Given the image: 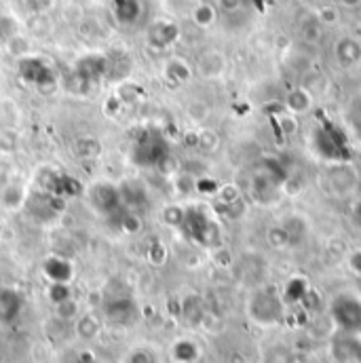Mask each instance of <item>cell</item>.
Returning <instances> with one entry per match:
<instances>
[{
    "label": "cell",
    "instance_id": "cell-29",
    "mask_svg": "<svg viewBox=\"0 0 361 363\" xmlns=\"http://www.w3.org/2000/svg\"><path fill=\"white\" fill-rule=\"evenodd\" d=\"M17 148V140L13 131H0V155H11Z\"/></svg>",
    "mask_w": 361,
    "mask_h": 363
},
{
    "label": "cell",
    "instance_id": "cell-19",
    "mask_svg": "<svg viewBox=\"0 0 361 363\" xmlns=\"http://www.w3.org/2000/svg\"><path fill=\"white\" fill-rule=\"evenodd\" d=\"M77 155L85 161H93L101 155V144L95 138H83L77 142Z\"/></svg>",
    "mask_w": 361,
    "mask_h": 363
},
{
    "label": "cell",
    "instance_id": "cell-25",
    "mask_svg": "<svg viewBox=\"0 0 361 363\" xmlns=\"http://www.w3.org/2000/svg\"><path fill=\"white\" fill-rule=\"evenodd\" d=\"M218 199H220L224 205H235V203H239L241 194H239V188H237L235 184H226V186H222V188L218 190Z\"/></svg>",
    "mask_w": 361,
    "mask_h": 363
},
{
    "label": "cell",
    "instance_id": "cell-17",
    "mask_svg": "<svg viewBox=\"0 0 361 363\" xmlns=\"http://www.w3.org/2000/svg\"><path fill=\"white\" fill-rule=\"evenodd\" d=\"M216 19H218V11H216V6L209 4V2H199V4L194 6V11H192V21H194L199 28H209V26L216 23Z\"/></svg>",
    "mask_w": 361,
    "mask_h": 363
},
{
    "label": "cell",
    "instance_id": "cell-22",
    "mask_svg": "<svg viewBox=\"0 0 361 363\" xmlns=\"http://www.w3.org/2000/svg\"><path fill=\"white\" fill-rule=\"evenodd\" d=\"M47 296H49V300L53 302V306L60 304V302H64V300H68V298H72L70 283H49Z\"/></svg>",
    "mask_w": 361,
    "mask_h": 363
},
{
    "label": "cell",
    "instance_id": "cell-5",
    "mask_svg": "<svg viewBox=\"0 0 361 363\" xmlns=\"http://www.w3.org/2000/svg\"><path fill=\"white\" fill-rule=\"evenodd\" d=\"M311 144H313V150H315L321 159H326V161H330V163L349 161V152H345V148H349V146H347V142L336 133V129H332V127L317 129V131H315V142H311Z\"/></svg>",
    "mask_w": 361,
    "mask_h": 363
},
{
    "label": "cell",
    "instance_id": "cell-35",
    "mask_svg": "<svg viewBox=\"0 0 361 363\" xmlns=\"http://www.w3.org/2000/svg\"><path fill=\"white\" fill-rule=\"evenodd\" d=\"M343 4H347V6H360L361 0H340Z\"/></svg>",
    "mask_w": 361,
    "mask_h": 363
},
{
    "label": "cell",
    "instance_id": "cell-20",
    "mask_svg": "<svg viewBox=\"0 0 361 363\" xmlns=\"http://www.w3.org/2000/svg\"><path fill=\"white\" fill-rule=\"evenodd\" d=\"M167 77L176 83H186L190 79V68L184 60H172L167 64Z\"/></svg>",
    "mask_w": 361,
    "mask_h": 363
},
{
    "label": "cell",
    "instance_id": "cell-2",
    "mask_svg": "<svg viewBox=\"0 0 361 363\" xmlns=\"http://www.w3.org/2000/svg\"><path fill=\"white\" fill-rule=\"evenodd\" d=\"M248 315L254 323L272 328L283 319V300L269 287H260L248 300Z\"/></svg>",
    "mask_w": 361,
    "mask_h": 363
},
{
    "label": "cell",
    "instance_id": "cell-23",
    "mask_svg": "<svg viewBox=\"0 0 361 363\" xmlns=\"http://www.w3.org/2000/svg\"><path fill=\"white\" fill-rule=\"evenodd\" d=\"M163 220H165V224L178 228V226H184V222H186V211L178 205H170L163 209Z\"/></svg>",
    "mask_w": 361,
    "mask_h": 363
},
{
    "label": "cell",
    "instance_id": "cell-1",
    "mask_svg": "<svg viewBox=\"0 0 361 363\" xmlns=\"http://www.w3.org/2000/svg\"><path fill=\"white\" fill-rule=\"evenodd\" d=\"M330 321L345 336H361V296L340 291L330 300Z\"/></svg>",
    "mask_w": 361,
    "mask_h": 363
},
{
    "label": "cell",
    "instance_id": "cell-16",
    "mask_svg": "<svg viewBox=\"0 0 361 363\" xmlns=\"http://www.w3.org/2000/svg\"><path fill=\"white\" fill-rule=\"evenodd\" d=\"M19 123V108L11 99H0V131H13Z\"/></svg>",
    "mask_w": 361,
    "mask_h": 363
},
{
    "label": "cell",
    "instance_id": "cell-14",
    "mask_svg": "<svg viewBox=\"0 0 361 363\" xmlns=\"http://www.w3.org/2000/svg\"><path fill=\"white\" fill-rule=\"evenodd\" d=\"M28 199V190L26 186L17 184V182H9L2 192H0V203L6 207V209H19Z\"/></svg>",
    "mask_w": 361,
    "mask_h": 363
},
{
    "label": "cell",
    "instance_id": "cell-30",
    "mask_svg": "<svg viewBox=\"0 0 361 363\" xmlns=\"http://www.w3.org/2000/svg\"><path fill=\"white\" fill-rule=\"evenodd\" d=\"M317 19H319V23H334V21H338V11L334 6H323V9H319Z\"/></svg>",
    "mask_w": 361,
    "mask_h": 363
},
{
    "label": "cell",
    "instance_id": "cell-28",
    "mask_svg": "<svg viewBox=\"0 0 361 363\" xmlns=\"http://www.w3.org/2000/svg\"><path fill=\"white\" fill-rule=\"evenodd\" d=\"M196 142H199V148H201V150L211 152V150H216V146H218V135H216L213 131H201L199 138H196Z\"/></svg>",
    "mask_w": 361,
    "mask_h": 363
},
{
    "label": "cell",
    "instance_id": "cell-9",
    "mask_svg": "<svg viewBox=\"0 0 361 363\" xmlns=\"http://www.w3.org/2000/svg\"><path fill=\"white\" fill-rule=\"evenodd\" d=\"M336 60L345 68H353L361 64V43L353 36H345L336 43Z\"/></svg>",
    "mask_w": 361,
    "mask_h": 363
},
{
    "label": "cell",
    "instance_id": "cell-6",
    "mask_svg": "<svg viewBox=\"0 0 361 363\" xmlns=\"http://www.w3.org/2000/svg\"><path fill=\"white\" fill-rule=\"evenodd\" d=\"M89 201L91 205L99 211V213H114L121 205V190L118 186L114 184H108V182H99L95 184L89 190Z\"/></svg>",
    "mask_w": 361,
    "mask_h": 363
},
{
    "label": "cell",
    "instance_id": "cell-33",
    "mask_svg": "<svg viewBox=\"0 0 361 363\" xmlns=\"http://www.w3.org/2000/svg\"><path fill=\"white\" fill-rule=\"evenodd\" d=\"M241 4H243V0H220V9H222V11H226V13H235V11H239V9H241Z\"/></svg>",
    "mask_w": 361,
    "mask_h": 363
},
{
    "label": "cell",
    "instance_id": "cell-7",
    "mask_svg": "<svg viewBox=\"0 0 361 363\" xmlns=\"http://www.w3.org/2000/svg\"><path fill=\"white\" fill-rule=\"evenodd\" d=\"M21 308H23V296L13 287L2 285L0 287V323L4 325L13 323L21 315Z\"/></svg>",
    "mask_w": 361,
    "mask_h": 363
},
{
    "label": "cell",
    "instance_id": "cell-31",
    "mask_svg": "<svg viewBox=\"0 0 361 363\" xmlns=\"http://www.w3.org/2000/svg\"><path fill=\"white\" fill-rule=\"evenodd\" d=\"M279 125H281V131H283L285 135H289V133L296 131V116H291V114L287 112L285 116H279Z\"/></svg>",
    "mask_w": 361,
    "mask_h": 363
},
{
    "label": "cell",
    "instance_id": "cell-32",
    "mask_svg": "<svg viewBox=\"0 0 361 363\" xmlns=\"http://www.w3.org/2000/svg\"><path fill=\"white\" fill-rule=\"evenodd\" d=\"M351 222H353V226L361 233V199H357L353 203V207H351Z\"/></svg>",
    "mask_w": 361,
    "mask_h": 363
},
{
    "label": "cell",
    "instance_id": "cell-3",
    "mask_svg": "<svg viewBox=\"0 0 361 363\" xmlns=\"http://www.w3.org/2000/svg\"><path fill=\"white\" fill-rule=\"evenodd\" d=\"M101 308L106 319L116 325H129L138 319V306L129 296V291H121V294L106 291L101 296Z\"/></svg>",
    "mask_w": 361,
    "mask_h": 363
},
{
    "label": "cell",
    "instance_id": "cell-15",
    "mask_svg": "<svg viewBox=\"0 0 361 363\" xmlns=\"http://www.w3.org/2000/svg\"><path fill=\"white\" fill-rule=\"evenodd\" d=\"M53 313H55V317H57L60 321L74 323V321L81 317L83 308H81L79 300H74V298H68V300H64V302L55 304V306H53Z\"/></svg>",
    "mask_w": 361,
    "mask_h": 363
},
{
    "label": "cell",
    "instance_id": "cell-4",
    "mask_svg": "<svg viewBox=\"0 0 361 363\" xmlns=\"http://www.w3.org/2000/svg\"><path fill=\"white\" fill-rule=\"evenodd\" d=\"M360 169L351 163V161H343V163H330V167L326 169V182L328 188L338 194V196H347L353 194L360 186Z\"/></svg>",
    "mask_w": 361,
    "mask_h": 363
},
{
    "label": "cell",
    "instance_id": "cell-10",
    "mask_svg": "<svg viewBox=\"0 0 361 363\" xmlns=\"http://www.w3.org/2000/svg\"><path fill=\"white\" fill-rule=\"evenodd\" d=\"M196 70L205 79H216V77L224 74V70H226V57L220 51H207V53H203L199 57Z\"/></svg>",
    "mask_w": 361,
    "mask_h": 363
},
{
    "label": "cell",
    "instance_id": "cell-13",
    "mask_svg": "<svg viewBox=\"0 0 361 363\" xmlns=\"http://www.w3.org/2000/svg\"><path fill=\"white\" fill-rule=\"evenodd\" d=\"M201 357V349L194 340L180 338L172 345V359L174 363H196Z\"/></svg>",
    "mask_w": 361,
    "mask_h": 363
},
{
    "label": "cell",
    "instance_id": "cell-34",
    "mask_svg": "<svg viewBox=\"0 0 361 363\" xmlns=\"http://www.w3.org/2000/svg\"><path fill=\"white\" fill-rule=\"evenodd\" d=\"M349 262H351V269L361 274V250L360 252H355V254H351Z\"/></svg>",
    "mask_w": 361,
    "mask_h": 363
},
{
    "label": "cell",
    "instance_id": "cell-26",
    "mask_svg": "<svg viewBox=\"0 0 361 363\" xmlns=\"http://www.w3.org/2000/svg\"><path fill=\"white\" fill-rule=\"evenodd\" d=\"M165 260H167V250H165V245H163V243L150 245V250H148V262H150L152 267H163Z\"/></svg>",
    "mask_w": 361,
    "mask_h": 363
},
{
    "label": "cell",
    "instance_id": "cell-8",
    "mask_svg": "<svg viewBox=\"0 0 361 363\" xmlns=\"http://www.w3.org/2000/svg\"><path fill=\"white\" fill-rule=\"evenodd\" d=\"M101 319L95 313H81V317L74 321V334L83 342H93L101 334Z\"/></svg>",
    "mask_w": 361,
    "mask_h": 363
},
{
    "label": "cell",
    "instance_id": "cell-11",
    "mask_svg": "<svg viewBox=\"0 0 361 363\" xmlns=\"http://www.w3.org/2000/svg\"><path fill=\"white\" fill-rule=\"evenodd\" d=\"M43 271H45V277L51 283H70V279H72V267H70V262L64 256L47 258Z\"/></svg>",
    "mask_w": 361,
    "mask_h": 363
},
{
    "label": "cell",
    "instance_id": "cell-12",
    "mask_svg": "<svg viewBox=\"0 0 361 363\" xmlns=\"http://www.w3.org/2000/svg\"><path fill=\"white\" fill-rule=\"evenodd\" d=\"M285 108H287V112L291 116L306 114L313 108V93L309 89H304V87L289 91V95L285 97Z\"/></svg>",
    "mask_w": 361,
    "mask_h": 363
},
{
    "label": "cell",
    "instance_id": "cell-18",
    "mask_svg": "<svg viewBox=\"0 0 361 363\" xmlns=\"http://www.w3.org/2000/svg\"><path fill=\"white\" fill-rule=\"evenodd\" d=\"M176 28L172 23H157L155 28H150V43H155L159 49L170 45L176 38Z\"/></svg>",
    "mask_w": 361,
    "mask_h": 363
},
{
    "label": "cell",
    "instance_id": "cell-21",
    "mask_svg": "<svg viewBox=\"0 0 361 363\" xmlns=\"http://www.w3.org/2000/svg\"><path fill=\"white\" fill-rule=\"evenodd\" d=\"M125 363H159V357L152 349H146V347H138V349H131L125 357Z\"/></svg>",
    "mask_w": 361,
    "mask_h": 363
},
{
    "label": "cell",
    "instance_id": "cell-27",
    "mask_svg": "<svg viewBox=\"0 0 361 363\" xmlns=\"http://www.w3.org/2000/svg\"><path fill=\"white\" fill-rule=\"evenodd\" d=\"M121 228H123L125 235H135V233H140V228H142L140 216H135V213H125L123 220H121Z\"/></svg>",
    "mask_w": 361,
    "mask_h": 363
},
{
    "label": "cell",
    "instance_id": "cell-24",
    "mask_svg": "<svg viewBox=\"0 0 361 363\" xmlns=\"http://www.w3.org/2000/svg\"><path fill=\"white\" fill-rule=\"evenodd\" d=\"M302 38L309 40V43H317L321 38V23L319 19H309L304 26H302Z\"/></svg>",
    "mask_w": 361,
    "mask_h": 363
}]
</instances>
